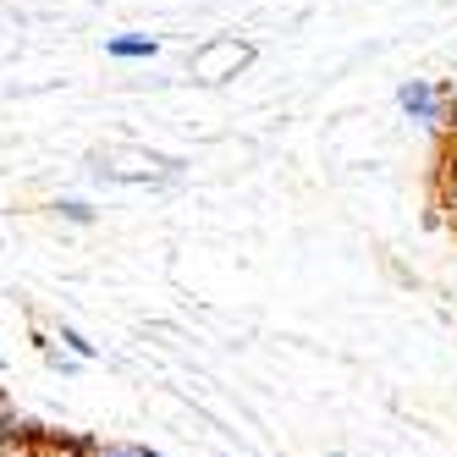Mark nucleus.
<instances>
[{
  "label": "nucleus",
  "instance_id": "f257e3e1",
  "mask_svg": "<svg viewBox=\"0 0 457 457\" xmlns=\"http://www.w3.org/2000/svg\"><path fill=\"white\" fill-rule=\"evenodd\" d=\"M248 45H237V39H215V45H204L199 55H193V78L199 83H220V78H237V67H248Z\"/></svg>",
  "mask_w": 457,
  "mask_h": 457
},
{
  "label": "nucleus",
  "instance_id": "f03ea898",
  "mask_svg": "<svg viewBox=\"0 0 457 457\" xmlns=\"http://www.w3.org/2000/svg\"><path fill=\"white\" fill-rule=\"evenodd\" d=\"M166 171H171V160H154V154H105L100 160V177H127V182H149Z\"/></svg>",
  "mask_w": 457,
  "mask_h": 457
},
{
  "label": "nucleus",
  "instance_id": "7ed1b4c3",
  "mask_svg": "<svg viewBox=\"0 0 457 457\" xmlns=\"http://www.w3.org/2000/svg\"><path fill=\"white\" fill-rule=\"evenodd\" d=\"M403 105H408L413 116H424V121H436V100H430V88H424V83H408V88H403Z\"/></svg>",
  "mask_w": 457,
  "mask_h": 457
},
{
  "label": "nucleus",
  "instance_id": "20e7f679",
  "mask_svg": "<svg viewBox=\"0 0 457 457\" xmlns=\"http://www.w3.org/2000/svg\"><path fill=\"white\" fill-rule=\"evenodd\" d=\"M111 55H154V39H116Z\"/></svg>",
  "mask_w": 457,
  "mask_h": 457
},
{
  "label": "nucleus",
  "instance_id": "39448f33",
  "mask_svg": "<svg viewBox=\"0 0 457 457\" xmlns=\"http://www.w3.org/2000/svg\"><path fill=\"white\" fill-rule=\"evenodd\" d=\"M446 166H452V182H457V154H452V160H446Z\"/></svg>",
  "mask_w": 457,
  "mask_h": 457
},
{
  "label": "nucleus",
  "instance_id": "423d86ee",
  "mask_svg": "<svg viewBox=\"0 0 457 457\" xmlns=\"http://www.w3.org/2000/svg\"><path fill=\"white\" fill-rule=\"evenodd\" d=\"M105 457H127V452H105Z\"/></svg>",
  "mask_w": 457,
  "mask_h": 457
},
{
  "label": "nucleus",
  "instance_id": "0eeeda50",
  "mask_svg": "<svg viewBox=\"0 0 457 457\" xmlns=\"http://www.w3.org/2000/svg\"><path fill=\"white\" fill-rule=\"evenodd\" d=\"M452 127H457V105H452Z\"/></svg>",
  "mask_w": 457,
  "mask_h": 457
}]
</instances>
